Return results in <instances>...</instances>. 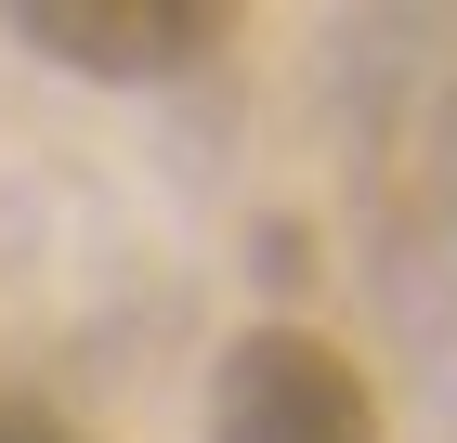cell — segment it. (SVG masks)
<instances>
[{
	"mask_svg": "<svg viewBox=\"0 0 457 443\" xmlns=\"http://www.w3.org/2000/svg\"><path fill=\"white\" fill-rule=\"evenodd\" d=\"M13 39L53 53L66 78H131V92H157V78L222 66V53H236V13H222V0H13Z\"/></svg>",
	"mask_w": 457,
	"mask_h": 443,
	"instance_id": "obj_2",
	"label": "cell"
},
{
	"mask_svg": "<svg viewBox=\"0 0 457 443\" xmlns=\"http://www.w3.org/2000/svg\"><path fill=\"white\" fill-rule=\"evenodd\" d=\"M0 443H92V431H79L39 378H0Z\"/></svg>",
	"mask_w": 457,
	"mask_h": 443,
	"instance_id": "obj_3",
	"label": "cell"
},
{
	"mask_svg": "<svg viewBox=\"0 0 457 443\" xmlns=\"http://www.w3.org/2000/svg\"><path fill=\"white\" fill-rule=\"evenodd\" d=\"M210 443H392L379 391L327 326H248L210 365Z\"/></svg>",
	"mask_w": 457,
	"mask_h": 443,
	"instance_id": "obj_1",
	"label": "cell"
}]
</instances>
